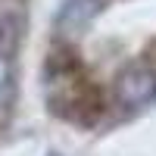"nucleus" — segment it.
<instances>
[{"label": "nucleus", "mask_w": 156, "mask_h": 156, "mask_svg": "<svg viewBox=\"0 0 156 156\" xmlns=\"http://www.w3.org/2000/svg\"><path fill=\"white\" fill-rule=\"evenodd\" d=\"M47 156H59V153H47Z\"/></svg>", "instance_id": "obj_6"}, {"label": "nucleus", "mask_w": 156, "mask_h": 156, "mask_svg": "<svg viewBox=\"0 0 156 156\" xmlns=\"http://www.w3.org/2000/svg\"><path fill=\"white\" fill-rule=\"evenodd\" d=\"M44 94L50 109L59 112V115H78V109H94L87 106L90 100V81L84 78L81 66L66 56V53H53V59L47 62V72H44Z\"/></svg>", "instance_id": "obj_1"}, {"label": "nucleus", "mask_w": 156, "mask_h": 156, "mask_svg": "<svg viewBox=\"0 0 156 156\" xmlns=\"http://www.w3.org/2000/svg\"><path fill=\"white\" fill-rule=\"evenodd\" d=\"M9 90H12V66L9 56H0V103L9 100Z\"/></svg>", "instance_id": "obj_5"}, {"label": "nucleus", "mask_w": 156, "mask_h": 156, "mask_svg": "<svg viewBox=\"0 0 156 156\" xmlns=\"http://www.w3.org/2000/svg\"><path fill=\"white\" fill-rule=\"evenodd\" d=\"M25 34L22 0H0V56H9Z\"/></svg>", "instance_id": "obj_3"}, {"label": "nucleus", "mask_w": 156, "mask_h": 156, "mask_svg": "<svg viewBox=\"0 0 156 156\" xmlns=\"http://www.w3.org/2000/svg\"><path fill=\"white\" fill-rule=\"evenodd\" d=\"M100 3L103 0H66L62 9H59V16H56V28L62 34H78L90 19L97 16Z\"/></svg>", "instance_id": "obj_4"}, {"label": "nucleus", "mask_w": 156, "mask_h": 156, "mask_svg": "<svg viewBox=\"0 0 156 156\" xmlns=\"http://www.w3.org/2000/svg\"><path fill=\"white\" fill-rule=\"evenodd\" d=\"M156 97V72L150 62H131L115 78V100L128 109H140Z\"/></svg>", "instance_id": "obj_2"}]
</instances>
